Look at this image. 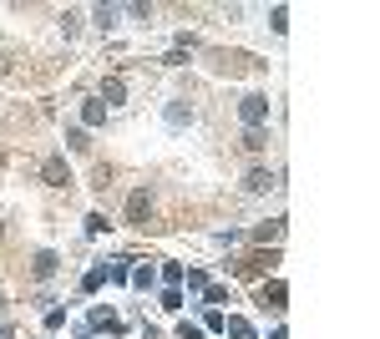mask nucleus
Segmentation results:
<instances>
[{"mask_svg":"<svg viewBox=\"0 0 380 339\" xmlns=\"http://www.w3.org/2000/svg\"><path fill=\"white\" fill-rule=\"evenodd\" d=\"M238 117L248 121V127H264V117H269V97H259V91H248V97L238 102Z\"/></svg>","mask_w":380,"mask_h":339,"instance_id":"f257e3e1","label":"nucleus"},{"mask_svg":"<svg viewBox=\"0 0 380 339\" xmlns=\"http://www.w3.org/2000/svg\"><path fill=\"white\" fill-rule=\"evenodd\" d=\"M41 177H46V188H67V182H71L67 157H46V162H41Z\"/></svg>","mask_w":380,"mask_h":339,"instance_id":"f03ea898","label":"nucleus"},{"mask_svg":"<svg viewBox=\"0 0 380 339\" xmlns=\"http://www.w3.org/2000/svg\"><path fill=\"white\" fill-rule=\"evenodd\" d=\"M147 213H152V198L147 193H132V198H127V223H147Z\"/></svg>","mask_w":380,"mask_h":339,"instance_id":"7ed1b4c3","label":"nucleus"},{"mask_svg":"<svg viewBox=\"0 0 380 339\" xmlns=\"http://www.w3.org/2000/svg\"><path fill=\"white\" fill-rule=\"evenodd\" d=\"M127 102V81L122 76H107L102 81V107H122Z\"/></svg>","mask_w":380,"mask_h":339,"instance_id":"20e7f679","label":"nucleus"},{"mask_svg":"<svg viewBox=\"0 0 380 339\" xmlns=\"http://www.w3.org/2000/svg\"><path fill=\"white\" fill-rule=\"evenodd\" d=\"M243 188H248V193H269V188H279V177L264 172V167H253V172L243 177Z\"/></svg>","mask_w":380,"mask_h":339,"instance_id":"39448f33","label":"nucleus"},{"mask_svg":"<svg viewBox=\"0 0 380 339\" xmlns=\"http://www.w3.org/2000/svg\"><path fill=\"white\" fill-rule=\"evenodd\" d=\"M81 121H86V127H97V121H107V107H102V102H86V107H81Z\"/></svg>","mask_w":380,"mask_h":339,"instance_id":"423d86ee","label":"nucleus"},{"mask_svg":"<svg viewBox=\"0 0 380 339\" xmlns=\"http://www.w3.org/2000/svg\"><path fill=\"white\" fill-rule=\"evenodd\" d=\"M102 284H107V263H97V268H91L86 279H81V289H86V294H91V289H102Z\"/></svg>","mask_w":380,"mask_h":339,"instance_id":"0eeeda50","label":"nucleus"},{"mask_svg":"<svg viewBox=\"0 0 380 339\" xmlns=\"http://www.w3.org/2000/svg\"><path fill=\"white\" fill-rule=\"evenodd\" d=\"M224 329H229L234 339H253V324H248V319H224Z\"/></svg>","mask_w":380,"mask_h":339,"instance_id":"6e6552de","label":"nucleus"},{"mask_svg":"<svg viewBox=\"0 0 380 339\" xmlns=\"http://www.w3.org/2000/svg\"><path fill=\"white\" fill-rule=\"evenodd\" d=\"M56 273V254H36V279H51Z\"/></svg>","mask_w":380,"mask_h":339,"instance_id":"1a4fd4ad","label":"nucleus"},{"mask_svg":"<svg viewBox=\"0 0 380 339\" xmlns=\"http://www.w3.org/2000/svg\"><path fill=\"white\" fill-rule=\"evenodd\" d=\"M67 147H71V152H86L91 142H86V132H81V127H67Z\"/></svg>","mask_w":380,"mask_h":339,"instance_id":"9d476101","label":"nucleus"},{"mask_svg":"<svg viewBox=\"0 0 380 339\" xmlns=\"http://www.w3.org/2000/svg\"><path fill=\"white\" fill-rule=\"evenodd\" d=\"M243 147H248V152H264V127H248V132H243Z\"/></svg>","mask_w":380,"mask_h":339,"instance_id":"9b49d317","label":"nucleus"},{"mask_svg":"<svg viewBox=\"0 0 380 339\" xmlns=\"http://www.w3.org/2000/svg\"><path fill=\"white\" fill-rule=\"evenodd\" d=\"M168 121H173V127H183V121H193V112H188L183 102H173V107H168Z\"/></svg>","mask_w":380,"mask_h":339,"instance_id":"f8f14e48","label":"nucleus"},{"mask_svg":"<svg viewBox=\"0 0 380 339\" xmlns=\"http://www.w3.org/2000/svg\"><path fill=\"white\" fill-rule=\"evenodd\" d=\"M284 233V223H264V228H253V238H259V243H274Z\"/></svg>","mask_w":380,"mask_h":339,"instance_id":"ddd939ff","label":"nucleus"},{"mask_svg":"<svg viewBox=\"0 0 380 339\" xmlns=\"http://www.w3.org/2000/svg\"><path fill=\"white\" fill-rule=\"evenodd\" d=\"M269 25L279 30V36H284V30H289V11H284V6H274V16H269Z\"/></svg>","mask_w":380,"mask_h":339,"instance_id":"4468645a","label":"nucleus"},{"mask_svg":"<svg viewBox=\"0 0 380 339\" xmlns=\"http://www.w3.org/2000/svg\"><path fill=\"white\" fill-rule=\"evenodd\" d=\"M91 324H97V329H117V314L112 309H97V314H91Z\"/></svg>","mask_w":380,"mask_h":339,"instance_id":"2eb2a0df","label":"nucleus"},{"mask_svg":"<svg viewBox=\"0 0 380 339\" xmlns=\"http://www.w3.org/2000/svg\"><path fill=\"white\" fill-rule=\"evenodd\" d=\"M264 299H269V309H284V284H269Z\"/></svg>","mask_w":380,"mask_h":339,"instance_id":"dca6fc26","label":"nucleus"},{"mask_svg":"<svg viewBox=\"0 0 380 339\" xmlns=\"http://www.w3.org/2000/svg\"><path fill=\"white\" fill-rule=\"evenodd\" d=\"M127 279H132L137 289H152V268H137V273H127Z\"/></svg>","mask_w":380,"mask_h":339,"instance_id":"f3484780","label":"nucleus"},{"mask_svg":"<svg viewBox=\"0 0 380 339\" xmlns=\"http://www.w3.org/2000/svg\"><path fill=\"white\" fill-rule=\"evenodd\" d=\"M163 279H168V284L178 289V284H183V263H168V268H163Z\"/></svg>","mask_w":380,"mask_h":339,"instance_id":"a211bd4d","label":"nucleus"},{"mask_svg":"<svg viewBox=\"0 0 380 339\" xmlns=\"http://www.w3.org/2000/svg\"><path fill=\"white\" fill-rule=\"evenodd\" d=\"M117 16H122L117 6H102V11H97V20H102V25H117Z\"/></svg>","mask_w":380,"mask_h":339,"instance_id":"6ab92c4d","label":"nucleus"},{"mask_svg":"<svg viewBox=\"0 0 380 339\" xmlns=\"http://www.w3.org/2000/svg\"><path fill=\"white\" fill-rule=\"evenodd\" d=\"M178 334H183V339H203V329H198V324H188V319H183V329H178Z\"/></svg>","mask_w":380,"mask_h":339,"instance_id":"aec40b11","label":"nucleus"},{"mask_svg":"<svg viewBox=\"0 0 380 339\" xmlns=\"http://www.w3.org/2000/svg\"><path fill=\"white\" fill-rule=\"evenodd\" d=\"M0 238H6V228H0Z\"/></svg>","mask_w":380,"mask_h":339,"instance_id":"412c9836","label":"nucleus"}]
</instances>
